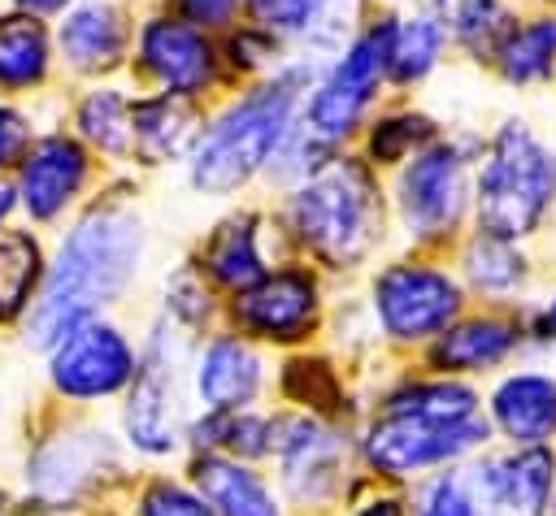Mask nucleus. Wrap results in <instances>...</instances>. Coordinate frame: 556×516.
I'll return each instance as SVG.
<instances>
[{
	"instance_id": "nucleus-35",
	"label": "nucleus",
	"mask_w": 556,
	"mask_h": 516,
	"mask_svg": "<svg viewBox=\"0 0 556 516\" xmlns=\"http://www.w3.org/2000/svg\"><path fill=\"white\" fill-rule=\"evenodd\" d=\"M282 390L304 408H321V412L339 408V382L321 360H291L287 377H282Z\"/></svg>"
},
{
	"instance_id": "nucleus-20",
	"label": "nucleus",
	"mask_w": 556,
	"mask_h": 516,
	"mask_svg": "<svg viewBox=\"0 0 556 516\" xmlns=\"http://www.w3.org/2000/svg\"><path fill=\"white\" fill-rule=\"evenodd\" d=\"M447 56H452L447 30L434 17L417 9H391L387 17V87L391 91H417L443 69Z\"/></svg>"
},
{
	"instance_id": "nucleus-6",
	"label": "nucleus",
	"mask_w": 556,
	"mask_h": 516,
	"mask_svg": "<svg viewBox=\"0 0 556 516\" xmlns=\"http://www.w3.org/2000/svg\"><path fill=\"white\" fill-rule=\"evenodd\" d=\"M387 17L391 9H365L356 30L313 65L304 104H300V126L317 134L330 147H343L348 139L361 134V126L374 117L382 104L387 87Z\"/></svg>"
},
{
	"instance_id": "nucleus-4",
	"label": "nucleus",
	"mask_w": 556,
	"mask_h": 516,
	"mask_svg": "<svg viewBox=\"0 0 556 516\" xmlns=\"http://www.w3.org/2000/svg\"><path fill=\"white\" fill-rule=\"evenodd\" d=\"M486 442V421L478 416V395L456 382H417L387 399L369 425L365 455L378 473L408 477L447 464Z\"/></svg>"
},
{
	"instance_id": "nucleus-36",
	"label": "nucleus",
	"mask_w": 556,
	"mask_h": 516,
	"mask_svg": "<svg viewBox=\"0 0 556 516\" xmlns=\"http://www.w3.org/2000/svg\"><path fill=\"white\" fill-rule=\"evenodd\" d=\"M417 516H478V507H473V494H469L465 477H460V473H443V477L426 490V499H421V512H417Z\"/></svg>"
},
{
	"instance_id": "nucleus-26",
	"label": "nucleus",
	"mask_w": 556,
	"mask_h": 516,
	"mask_svg": "<svg viewBox=\"0 0 556 516\" xmlns=\"http://www.w3.org/2000/svg\"><path fill=\"white\" fill-rule=\"evenodd\" d=\"M104 451V434H61L35 455L30 481L43 499H70L100 473Z\"/></svg>"
},
{
	"instance_id": "nucleus-40",
	"label": "nucleus",
	"mask_w": 556,
	"mask_h": 516,
	"mask_svg": "<svg viewBox=\"0 0 556 516\" xmlns=\"http://www.w3.org/2000/svg\"><path fill=\"white\" fill-rule=\"evenodd\" d=\"M13 4H22L26 13H61V9H70L74 0H13Z\"/></svg>"
},
{
	"instance_id": "nucleus-10",
	"label": "nucleus",
	"mask_w": 556,
	"mask_h": 516,
	"mask_svg": "<svg viewBox=\"0 0 556 516\" xmlns=\"http://www.w3.org/2000/svg\"><path fill=\"white\" fill-rule=\"evenodd\" d=\"M130 377H135V351L113 325H96L87 317L56 338V356H52L56 390L74 399H96L122 390Z\"/></svg>"
},
{
	"instance_id": "nucleus-33",
	"label": "nucleus",
	"mask_w": 556,
	"mask_h": 516,
	"mask_svg": "<svg viewBox=\"0 0 556 516\" xmlns=\"http://www.w3.org/2000/svg\"><path fill=\"white\" fill-rule=\"evenodd\" d=\"M195 442L200 447H217L226 455H265L269 451V425L252 412H239V408H213L200 425H195Z\"/></svg>"
},
{
	"instance_id": "nucleus-7",
	"label": "nucleus",
	"mask_w": 556,
	"mask_h": 516,
	"mask_svg": "<svg viewBox=\"0 0 556 516\" xmlns=\"http://www.w3.org/2000/svg\"><path fill=\"white\" fill-rule=\"evenodd\" d=\"M473 156L478 139L439 134L404 165L391 169V195L400 225L417 243H452L473 221Z\"/></svg>"
},
{
	"instance_id": "nucleus-24",
	"label": "nucleus",
	"mask_w": 556,
	"mask_h": 516,
	"mask_svg": "<svg viewBox=\"0 0 556 516\" xmlns=\"http://www.w3.org/2000/svg\"><path fill=\"white\" fill-rule=\"evenodd\" d=\"M439 134H443V126L426 108H413V104L374 108V117L361 126V156L382 173V169L404 165L413 152H421Z\"/></svg>"
},
{
	"instance_id": "nucleus-32",
	"label": "nucleus",
	"mask_w": 556,
	"mask_h": 516,
	"mask_svg": "<svg viewBox=\"0 0 556 516\" xmlns=\"http://www.w3.org/2000/svg\"><path fill=\"white\" fill-rule=\"evenodd\" d=\"M78 130L100 152L126 156L130 152V95L117 91V87H96L78 104Z\"/></svg>"
},
{
	"instance_id": "nucleus-11",
	"label": "nucleus",
	"mask_w": 556,
	"mask_h": 516,
	"mask_svg": "<svg viewBox=\"0 0 556 516\" xmlns=\"http://www.w3.org/2000/svg\"><path fill=\"white\" fill-rule=\"evenodd\" d=\"M552 473H556L552 451L534 442L513 455H491L473 464L465 486L473 494V507L486 516H547Z\"/></svg>"
},
{
	"instance_id": "nucleus-29",
	"label": "nucleus",
	"mask_w": 556,
	"mask_h": 516,
	"mask_svg": "<svg viewBox=\"0 0 556 516\" xmlns=\"http://www.w3.org/2000/svg\"><path fill=\"white\" fill-rule=\"evenodd\" d=\"M465 278L482 295H513L526 282V256L517 251L513 238L473 230L465 243Z\"/></svg>"
},
{
	"instance_id": "nucleus-41",
	"label": "nucleus",
	"mask_w": 556,
	"mask_h": 516,
	"mask_svg": "<svg viewBox=\"0 0 556 516\" xmlns=\"http://www.w3.org/2000/svg\"><path fill=\"white\" fill-rule=\"evenodd\" d=\"M356 516H404V512H400L395 499H374V503H365Z\"/></svg>"
},
{
	"instance_id": "nucleus-37",
	"label": "nucleus",
	"mask_w": 556,
	"mask_h": 516,
	"mask_svg": "<svg viewBox=\"0 0 556 516\" xmlns=\"http://www.w3.org/2000/svg\"><path fill=\"white\" fill-rule=\"evenodd\" d=\"M139 516H213L208 499H195L191 490L182 486H169V481H156L148 494H143V512Z\"/></svg>"
},
{
	"instance_id": "nucleus-16",
	"label": "nucleus",
	"mask_w": 556,
	"mask_h": 516,
	"mask_svg": "<svg viewBox=\"0 0 556 516\" xmlns=\"http://www.w3.org/2000/svg\"><path fill=\"white\" fill-rule=\"evenodd\" d=\"M486 69L513 91L552 87L556 82V9L539 0L517 4V17L495 43Z\"/></svg>"
},
{
	"instance_id": "nucleus-39",
	"label": "nucleus",
	"mask_w": 556,
	"mask_h": 516,
	"mask_svg": "<svg viewBox=\"0 0 556 516\" xmlns=\"http://www.w3.org/2000/svg\"><path fill=\"white\" fill-rule=\"evenodd\" d=\"M26 139H30L26 117H22V113H13V108H0V165L17 160V156L26 152Z\"/></svg>"
},
{
	"instance_id": "nucleus-27",
	"label": "nucleus",
	"mask_w": 556,
	"mask_h": 516,
	"mask_svg": "<svg viewBox=\"0 0 556 516\" xmlns=\"http://www.w3.org/2000/svg\"><path fill=\"white\" fill-rule=\"evenodd\" d=\"M517 325L513 321H500V317H473V321H460L452 330H443V338L434 343L430 360L443 369V373H473V369H491L500 364L513 347H517Z\"/></svg>"
},
{
	"instance_id": "nucleus-5",
	"label": "nucleus",
	"mask_w": 556,
	"mask_h": 516,
	"mask_svg": "<svg viewBox=\"0 0 556 516\" xmlns=\"http://www.w3.org/2000/svg\"><path fill=\"white\" fill-rule=\"evenodd\" d=\"M556 208V147L521 117H504L473 156V230L530 238Z\"/></svg>"
},
{
	"instance_id": "nucleus-14",
	"label": "nucleus",
	"mask_w": 556,
	"mask_h": 516,
	"mask_svg": "<svg viewBox=\"0 0 556 516\" xmlns=\"http://www.w3.org/2000/svg\"><path fill=\"white\" fill-rule=\"evenodd\" d=\"M235 321L274 343H295L313 330L317 321V282L304 269H278L265 273L261 282L243 286L235 299Z\"/></svg>"
},
{
	"instance_id": "nucleus-44",
	"label": "nucleus",
	"mask_w": 556,
	"mask_h": 516,
	"mask_svg": "<svg viewBox=\"0 0 556 516\" xmlns=\"http://www.w3.org/2000/svg\"><path fill=\"white\" fill-rule=\"evenodd\" d=\"M539 4H547V9H556V0H539Z\"/></svg>"
},
{
	"instance_id": "nucleus-22",
	"label": "nucleus",
	"mask_w": 556,
	"mask_h": 516,
	"mask_svg": "<svg viewBox=\"0 0 556 516\" xmlns=\"http://www.w3.org/2000/svg\"><path fill=\"white\" fill-rule=\"evenodd\" d=\"M491 412H495V425L517 447L547 442L556 434V377H547V373L504 377L491 399Z\"/></svg>"
},
{
	"instance_id": "nucleus-43",
	"label": "nucleus",
	"mask_w": 556,
	"mask_h": 516,
	"mask_svg": "<svg viewBox=\"0 0 556 516\" xmlns=\"http://www.w3.org/2000/svg\"><path fill=\"white\" fill-rule=\"evenodd\" d=\"M9 208H13V191H9L4 182H0V221L9 217Z\"/></svg>"
},
{
	"instance_id": "nucleus-15",
	"label": "nucleus",
	"mask_w": 556,
	"mask_h": 516,
	"mask_svg": "<svg viewBox=\"0 0 556 516\" xmlns=\"http://www.w3.org/2000/svg\"><path fill=\"white\" fill-rule=\"evenodd\" d=\"M269 451L282 464V481L295 499L321 503L339 490L343 473V442L313 416H287L269 425Z\"/></svg>"
},
{
	"instance_id": "nucleus-3",
	"label": "nucleus",
	"mask_w": 556,
	"mask_h": 516,
	"mask_svg": "<svg viewBox=\"0 0 556 516\" xmlns=\"http://www.w3.org/2000/svg\"><path fill=\"white\" fill-rule=\"evenodd\" d=\"M287 221L321 265L352 269L387 234V186L361 152L334 147L291 182Z\"/></svg>"
},
{
	"instance_id": "nucleus-23",
	"label": "nucleus",
	"mask_w": 556,
	"mask_h": 516,
	"mask_svg": "<svg viewBox=\"0 0 556 516\" xmlns=\"http://www.w3.org/2000/svg\"><path fill=\"white\" fill-rule=\"evenodd\" d=\"M195 386H200V399H204L208 408H243V403H252L256 390H261V360H256V351H252L243 338L222 334V338H213L208 351L200 356V377H195Z\"/></svg>"
},
{
	"instance_id": "nucleus-9",
	"label": "nucleus",
	"mask_w": 556,
	"mask_h": 516,
	"mask_svg": "<svg viewBox=\"0 0 556 516\" xmlns=\"http://www.w3.org/2000/svg\"><path fill=\"white\" fill-rule=\"evenodd\" d=\"M460 282L421 260H395L374 278V312L391 338H434L460 312Z\"/></svg>"
},
{
	"instance_id": "nucleus-31",
	"label": "nucleus",
	"mask_w": 556,
	"mask_h": 516,
	"mask_svg": "<svg viewBox=\"0 0 556 516\" xmlns=\"http://www.w3.org/2000/svg\"><path fill=\"white\" fill-rule=\"evenodd\" d=\"M48 74V35L30 17H0V87H30Z\"/></svg>"
},
{
	"instance_id": "nucleus-12",
	"label": "nucleus",
	"mask_w": 556,
	"mask_h": 516,
	"mask_svg": "<svg viewBox=\"0 0 556 516\" xmlns=\"http://www.w3.org/2000/svg\"><path fill=\"white\" fill-rule=\"evenodd\" d=\"M243 17L295 56H330L365 17V0H243Z\"/></svg>"
},
{
	"instance_id": "nucleus-21",
	"label": "nucleus",
	"mask_w": 556,
	"mask_h": 516,
	"mask_svg": "<svg viewBox=\"0 0 556 516\" xmlns=\"http://www.w3.org/2000/svg\"><path fill=\"white\" fill-rule=\"evenodd\" d=\"M517 4L521 0H404V9L434 17L447 30L452 52H460L478 69H486L495 43L504 39V30L517 17Z\"/></svg>"
},
{
	"instance_id": "nucleus-13",
	"label": "nucleus",
	"mask_w": 556,
	"mask_h": 516,
	"mask_svg": "<svg viewBox=\"0 0 556 516\" xmlns=\"http://www.w3.org/2000/svg\"><path fill=\"white\" fill-rule=\"evenodd\" d=\"M130 382H135L126 403L130 442L143 447L148 455L174 451L182 429V377H178V360L165 351V338H156L152 356L135 369Z\"/></svg>"
},
{
	"instance_id": "nucleus-30",
	"label": "nucleus",
	"mask_w": 556,
	"mask_h": 516,
	"mask_svg": "<svg viewBox=\"0 0 556 516\" xmlns=\"http://www.w3.org/2000/svg\"><path fill=\"white\" fill-rule=\"evenodd\" d=\"M217 48H222V69H226L230 78H248V82L274 74V69L291 56L282 39H274L269 30H261V26L248 22V17H239L235 26H226V30L217 35Z\"/></svg>"
},
{
	"instance_id": "nucleus-1",
	"label": "nucleus",
	"mask_w": 556,
	"mask_h": 516,
	"mask_svg": "<svg viewBox=\"0 0 556 516\" xmlns=\"http://www.w3.org/2000/svg\"><path fill=\"white\" fill-rule=\"evenodd\" d=\"M313 65V56H287L274 74L256 78L243 95H235L200 126V139L187 156L191 186L200 195H235L252 178L269 173L278 147L300 121Z\"/></svg>"
},
{
	"instance_id": "nucleus-19",
	"label": "nucleus",
	"mask_w": 556,
	"mask_h": 516,
	"mask_svg": "<svg viewBox=\"0 0 556 516\" xmlns=\"http://www.w3.org/2000/svg\"><path fill=\"white\" fill-rule=\"evenodd\" d=\"M130 39H135V22L126 17V9H117L109 0L78 4L61 22V52L78 74L117 69L130 56Z\"/></svg>"
},
{
	"instance_id": "nucleus-34",
	"label": "nucleus",
	"mask_w": 556,
	"mask_h": 516,
	"mask_svg": "<svg viewBox=\"0 0 556 516\" xmlns=\"http://www.w3.org/2000/svg\"><path fill=\"white\" fill-rule=\"evenodd\" d=\"M39 278V247L26 234H0V321L22 312Z\"/></svg>"
},
{
	"instance_id": "nucleus-42",
	"label": "nucleus",
	"mask_w": 556,
	"mask_h": 516,
	"mask_svg": "<svg viewBox=\"0 0 556 516\" xmlns=\"http://www.w3.org/2000/svg\"><path fill=\"white\" fill-rule=\"evenodd\" d=\"M539 334H543V338H552V343H556V299H552V304H547V312H543V317H539Z\"/></svg>"
},
{
	"instance_id": "nucleus-18",
	"label": "nucleus",
	"mask_w": 556,
	"mask_h": 516,
	"mask_svg": "<svg viewBox=\"0 0 556 516\" xmlns=\"http://www.w3.org/2000/svg\"><path fill=\"white\" fill-rule=\"evenodd\" d=\"M83 182H87V152L65 134H48L22 156V204L39 221L56 217L83 191Z\"/></svg>"
},
{
	"instance_id": "nucleus-8",
	"label": "nucleus",
	"mask_w": 556,
	"mask_h": 516,
	"mask_svg": "<svg viewBox=\"0 0 556 516\" xmlns=\"http://www.w3.org/2000/svg\"><path fill=\"white\" fill-rule=\"evenodd\" d=\"M130 56H135V69L156 91H169V95L200 100V95H208L226 78L217 35L204 30V26H195V22H187L169 4L156 9V13H148L135 26Z\"/></svg>"
},
{
	"instance_id": "nucleus-17",
	"label": "nucleus",
	"mask_w": 556,
	"mask_h": 516,
	"mask_svg": "<svg viewBox=\"0 0 556 516\" xmlns=\"http://www.w3.org/2000/svg\"><path fill=\"white\" fill-rule=\"evenodd\" d=\"M200 126H204V113H200V100L191 95L152 91L130 100V152L143 165L187 160L200 139Z\"/></svg>"
},
{
	"instance_id": "nucleus-28",
	"label": "nucleus",
	"mask_w": 556,
	"mask_h": 516,
	"mask_svg": "<svg viewBox=\"0 0 556 516\" xmlns=\"http://www.w3.org/2000/svg\"><path fill=\"white\" fill-rule=\"evenodd\" d=\"M195 486L222 516H278L269 486L252 468H243L239 460H217V455L200 460Z\"/></svg>"
},
{
	"instance_id": "nucleus-38",
	"label": "nucleus",
	"mask_w": 556,
	"mask_h": 516,
	"mask_svg": "<svg viewBox=\"0 0 556 516\" xmlns=\"http://www.w3.org/2000/svg\"><path fill=\"white\" fill-rule=\"evenodd\" d=\"M169 9L213 35H222L226 26H235L243 17V0H169Z\"/></svg>"
},
{
	"instance_id": "nucleus-2",
	"label": "nucleus",
	"mask_w": 556,
	"mask_h": 516,
	"mask_svg": "<svg viewBox=\"0 0 556 516\" xmlns=\"http://www.w3.org/2000/svg\"><path fill=\"white\" fill-rule=\"evenodd\" d=\"M143 251V225L122 204L91 208L61 243L56 265L48 273V286L39 304L30 308L26 338L35 347H52L70 325L87 321L96 308L113 304L139 265Z\"/></svg>"
},
{
	"instance_id": "nucleus-25",
	"label": "nucleus",
	"mask_w": 556,
	"mask_h": 516,
	"mask_svg": "<svg viewBox=\"0 0 556 516\" xmlns=\"http://www.w3.org/2000/svg\"><path fill=\"white\" fill-rule=\"evenodd\" d=\"M204 273L230 291H243L269 273L265 251H261V217L256 212H235L213 230V238L204 247Z\"/></svg>"
}]
</instances>
